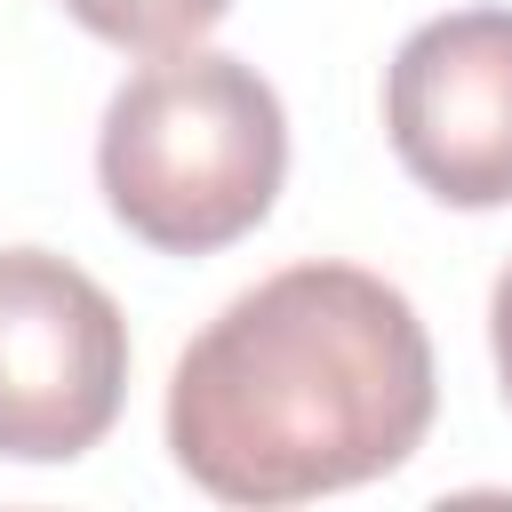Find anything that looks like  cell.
I'll return each instance as SVG.
<instances>
[{"instance_id": "277c9868", "label": "cell", "mask_w": 512, "mask_h": 512, "mask_svg": "<svg viewBox=\"0 0 512 512\" xmlns=\"http://www.w3.org/2000/svg\"><path fill=\"white\" fill-rule=\"evenodd\" d=\"M384 136L448 208L512 200V8H456L400 40L384 72Z\"/></svg>"}, {"instance_id": "6da1fadb", "label": "cell", "mask_w": 512, "mask_h": 512, "mask_svg": "<svg viewBox=\"0 0 512 512\" xmlns=\"http://www.w3.org/2000/svg\"><path fill=\"white\" fill-rule=\"evenodd\" d=\"M432 336L360 264H288L232 296L168 376V448L216 504H304L400 472L432 432Z\"/></svg>"}, {"instance_id": "7a4b0ae2", "label": "cell", "mask_w": 512, "mask_h": 512, "mask_svg": "<svg viewBox=\"0 0 512 512\" xmlns=\"http://www.w3.org/2000/svg\"><path fill=\"white\" fill-rule=\"evenodd\" d=\"M96 176L144 248L208 256L272 216L288 176V112L256 64L176 48L112 88Z\"/></svg>"}, {"instance_id": "3957f363", "label": "cell", "mask_w": 512, "mask_h": 512, "mask_svg": "<svg viewBox=\"0 0 512 512\" xmlns=\"http://www.w3.org/2000/svg\"><path fill=\"white\" fill-rule=\"evenodd\" d=\"M128 400V320L104 280L48 248H0V456L72 464Z\"/></svg>"}, {"instance_id": "8992f818", "label": "cell", "mask_w": 512, "mask_h": 512, "mask_svg": "<svg viewBox=\"0 0 512 512\" xmlns=\"http://www.w3.org/2000/svg\"><path fill=\"white\" fill-rule=\"evenodd\" d=\"M488 344H496V384L512 400V264L496 272V296H488Z\"/></svg>"}, {"instance_id": "5b68a950", "label": "cell", "mask_w": 512, "mask_h": 512, "mask_svg": "<svg viewBox=\"0 0 512 512\" xmlns=\"http://www.w3.org/2000/svg\"><path fill=\"white\" fill-rule=\"evenodd\" d=\"M64 16L128 56H176L232 16V0H64Z\"/></svg>"}]
</instances>
